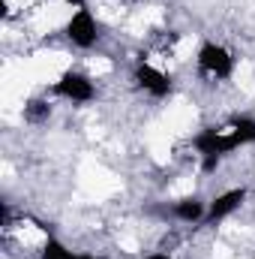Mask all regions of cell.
<instances>
[{
  "label": "cell",
  "instance_id": "cell-1",
  "mask_svg": "<svg viewBox=\"0 0 255 259\" xmlns=\"http://www.w3.org/2000/svg\"><path fill=\"white\" fill-rule=\"evenodd\" d=\"M192 148H195V154L201 157V169L204 172H213L225 157H231L237 148H243L240 145V139L231 133V130L225 127H201L195 136H192Z\"/></svg>",
  "mask_w": 255,
  "mask_h": 259
},
{
  "label": "cell",
  "instance_id": "cell-2",
  "mask_svg": "<svg viewBox=\"0 0 255 259\" xmlns=\"http://www.w3.org/2000/svg\"><path fill=\"white\" fill-rule=\"evenodd\" d=\"M195 66L201 75L213 78V81H228L234 75V66H237V58L231 55V49H225L222 42H201L198 52H195Z\"/></svg>",
  "mask_w": 255,
  "mask_h": 259
},
{
  "label": "cell",
  "instance_id": "cell-3",
  "mask_svg": "<svg viewBox=\"0 0 255 259\" xmlns=\"http://www.w3.org/2000/svg\"><path fill=\"white\" fill-rule=\"evenodd\" d=\"M51 94L60 97V100H66V103L81 106V103L96 100V84H93V78H90L87 72H81V69H63V72L57 75V81L51 84Z\"/></svg>",
  "mask_w": 255,
  "mask_h": 259
},
{
  "label": "cell",
  "instance_id": "cell-4",
  "mask_svg": "<svg viewBox=\"0 0 255 259\" xmlns=\"http://www.w3.org/2000/svg\"><path fill=\"white\" fill-rule=\"evenodd\" d=\"M63 36L69 39L72 49L90 52V49L99 42V21H96V15H93L87 6H84V9H75V12L69 15V21H66Z\"/></svg>",
  "mask_w": 255,
  "mask_h": 259
},
{
  "label": "cell",
  "instance_id": "cell-5",
  "mask_svg": "<svg viewBox=\"0 0 255 259\" xmlns=\"http://www.w3.org/2000/svg\"><path fill=\"white\" fill-rule=\"evenodd\" d=\"M132 81H135L147 97H153V100H165V97H171V91H174L171 75L162 72L159 66L147 64V61H138V64H135V69H132Z\"/></svg>",
  "mask_w": 255,
  "mask_h": 259
},
{
  "label": "cell",
  "instance_id": "cell-6",
  "mask_svg": "<svg viewBox=\"0 0 255 259\" xmlns=\"http://www.w3.org/2000/svg\"><path fill=\"white\" fill-rule=\"evenodd\" d=\"M246 199H249V190H246V187L222 190L219 196H213V199L207 202V217H204V223H207V226H216V223L228 220L231 214H237V211L243 208Z\"/></svg>",
  "mask_w": 255,
  "mask_h": 259
},
{
  "label": "cell",
  "instance_id": "cell-7",
  "mask_svg": "<svg viewBox=\"0 0 255 259\" xmlns=\"http://www.w3.org/2000/svg\"><path fill=\"white\" fill-rule=\"evenodd\" d=\"M168 211H171V217H174L177 223L195 226V223H204V217H207V202H204L201 196H180V199L171 202Z\"/></svg>",
  "mask_w": 255,
  "mask_h": 259
},
{
  "label": "cell",
  "instance_id": "cell-8",
  "mask_svg": "<svg viewBox=\"0 0 255 259\" xmlns=\"http://www.w3.org/2000/svg\"><path fill=\"white\" fill-rule=\"evenodd\" d=\"M225 127L240 139L243 148L246 145H255V115H234V118L225 121Z\"/></svg>",
  "mask_w": 255,
  "mask_h": 259
},
{
  "label": "cell",
  "instance_id": "cell-9",
  "mask_svg": "<svg viewBox=\"0 0 255 259\" xmlns=\"http://www.w3.org/2000/svg\"><path fill=\"white\" fill-rule=\"evenodd\" d=\"M78 253L75 250H69L60 238H54V235H48L45 238V244H42V250H39V259H75Z\"/></svg>",
  "mask_w": 255,
  "mask_h": 259
},
{
  "label": "cell",
  "instance_id": "cell-10",
  "mask_svg": "<svg viewBox=\"0 0 255 259\" xmlns=\"http://www.w3.org/2000/svg\"><path fill=\"white\" fill-rule=\"evenodd\" d=\"M48 115H51V106L45 100H30L24 106V121L27 124H42V121H48Z\"/></svg>",
  "mask_w": 255,
  "mask_h": 259
},
{
  "label": "cell",
  "instance_id": "cell-11",
  "mask_svg": "<svg viewBox=\"0 0 255 259\" xmlns=\"http://www.w3.org/2000/svg\"><path fill=\"white\" fill-rule=\"evenodd\" d=\"M60 3L72 6V9H84V6H87V0H60Z\"/></svg>",
  "mask_w": 255,
  "mask_h": 259
},
{
  "label": "cell",
  "instance_id": "cell-12",
  "mask_svg": "<svg viewBox=\"0 0 255 259\" xmlns=\"http://www.w3.org/2000/svg\"><path fill=\"white\" fill-rule=\"evenodd\" d=\"M75 259H105V256H96V253H78Z\"/></svg>",
  "mask_w": 255,
  "mask_h": 259
},
{
  "label": "cell",
  "instance_id": "cell-13",
  "mask_svg": "<svg viewBox=\"0 0 255 259\" xmlns=\"http://www.w3.org/2000/svg\"><path fill=\"white\" fill-rule=\"evenodd\" d=\"M144 259H174V256H168V253H150V256H144Z\"/></svg>",
  "mask_w": 255,
  "mask_h": 259
}]
</instances>
